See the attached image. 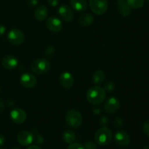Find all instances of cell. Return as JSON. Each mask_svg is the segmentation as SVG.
I'll use <instances>...</instances> for the list:
<instances>
[{
    "label": "cell",
    "instance_id": "obj_1",
    "mask_svg": "<svg viewBox=\"0 0 149 149\" xmlns=\"http://www.w3.org/2000/svg\"><path fill=\"white\" fill-rule=\"evenodd\" d=\"M106 97V90L99 86H94L89 89L86 94L87 100L93 105H99L103 103Z\"/></svg>",
    "mask_w": 149,
    "mask_h": 149
},
{
    "label": "cell",
    "instance_id": "obj_5",
    "mask_svg": "<svg viewBox=\"0 0 149 149\" xmlns=\"http://www.w3.org/2000/svg\"><path fill=\"white\" fill-rule=\"evenodd\" d=\"M89 5L92 11L96 15H103L108 10L107 0H89Z\"/></svg>",
    "mask_w": 149,
    "mask_h": 149
},
{
    "label": "cell",
    "instance_id": "obj_23",
    "mask_svg": "<svg viewBox=\"0 0 149 149\" xmlns=\"http://www.w3.org/2000/svg\"><path fill=\"white\" fill-rule=\"evenodd\" d=\"M33 142L36 143V144H42L44 142L43 137L41 135V134L38 133V132H34L33 133Z\"/></svg>",
    "mask_w": 149,
    "mask_h": 149
},
{
    "label": "cell",
    "instance_id": "obj_31",
    "mask_svg": "<svg viewBox=\"0 0 149 149\" xmlns=\"http://www.w3.org/2000/svg\"><path fill=\"white\" fill-rule=\"evenodd\" d=\"M4 108H5V105H4V101L2 100V99L0 98V113L4 110Z\"/></svg>",
    "mask_w": 149,
    "mask_h": 149
},
{
    "label": "cell",
    "instance_id": "obj_21",
    "mask_svg": "<svg viewBox=\"0 0 149 149\" xmlns=\"http://www.w3.org/2000/svg\"><path fill=\"white\" fill-rule=\"evenodd\" d=\"M62 138L64 142L66 143L71 144L74 143V141H75V133L72 130H65L63 132Z\"/></svg>",
    "mask_w": 149,
    "mask_h": 149
},
{
    "label": "cell",
    "instance_id": "obj_28",
    "mask_svg": "<svg viewBox=\"0 0 149 149\" xmlns=\"http://www.w3.org/2000/svg\"><path fill=\"white\" fill-rule=\"evenodd\" d=\"M48 3L52 7H57L59 4V0H48Z\"/></svg>",
    "mask_w": 149,
    "mask_h": 149
},
{
    "label": "cell",
    "instance_id": "obj_22",
    "mask_svg": "<svg viewBox=\"0 0 149 149\" xmlns=\"http://www.w3.org/2000/svg\"><path fill=\"white\" fill-rule=\"evenodd\" d=\"M127 3L131 9H139L143 7L144 0H127Z\"/></svg>",
    "mask_w": 149,
    "mask_h": 149
},
{
    "label": "cell",
    "instance_id": "obj_25",
    "mask_svg": "<svg viewBox=\"0 0 149 149\" xmlns=\"http://www.w3.org/2000/svg\"><path fill=\"white\" fill-rule=\"evenodd\" d=\"M142 129L144 134H145L146 136L149 137V119L145 121V122H144L143 125Z\"/></svg>",
    "mask_w": 149,
    "mask_h": 149
},
{
    "label": "cell",
    "instance_id": "obj_3",
    "mask_svg": "<svg viewBox=\"0 0 149 149\" xmlns=\"http://www.w3.org/2000/svg\"><path fill=\"white\" fill-rule=\"evenodd\" d=\"M51 69V63L45 58H39L31 64V70L36 74H45L49 72Z\"/></svg>",
    "mask_w": 149,
    "mask_h": 149
},
{
    "label": "cell",
    "instance_id": "obj_36",
    "mask_svg": "<svg viewBox=\"0 0 149 149\" xmlns=\"http://www.w3.org/2000/svg\"><path fill=\"white\" fill-rule=\"evenodd\" d=\"M147 1H148V2H149V0H147Z\"/></svg>",
    "mask_w": 149,
    "mask_h": 149
},
{
    "label": "cell",
    "instance_id": "obj_20",
    "mask_svg": "<svg viewBox=\"0 0 149 149\" xmlns=\"http://www.w3.org/2000/svg\"><path fill=\"white\" fill-rule=\"evenodd\" d=\"M92 79L95 84H101L106 79V74L102 70H97L93 73Z\"/></svg>",
    "mask_w": 149,
    "mask_h": 149
},
{
    "label": "cell",
    "instance_id": "obj_30",
    "mask_svg": "<svg viewBox=\"0 0 149 149\" xmlns=\"http://www.w3.org/2000/svg\"><path fill=\"white\" fill-rule=\"evenodd\" d=\"M6 32V28L5 26H3V25L0 24V36H2Z\"/></svg>",
    "mask_w": 149,
    "mask_h": 149
},
{
    "label": "cell",
    "instance_id": "obj_2",
    "mask_svg": "<svg viewBox=\"0 0 149 149\" xmlns=\"http://www.w3.org/2000/svg\"><path fill=\"white\" fill-rule=\"evenodd\" d=\"M113 138L112 131L106 127H103L97 130L95 134V142L100 146H107L111 142Z\"/></svg>",
    "mask_w": 149,
    "mask_h": 149
},
{
    "label": "cell",
    "instance_id": "obj_27",
    "mask_svg": "<svg viewBox=\"0 0 149 149\" xmlns=\"http://www.w3.org/2000/svg\"><path fill=\"white\" fill-rule=\"evenodd\" d=\"M105 86H106V88H105L104 90H107V91L111 92V91H112L113 89H114V86H113V84H112L111 82L106 83V85H105Z\"/></svg>",
    "mask_w": 149,
    "mask_h": 149
},
{
    "label": "cell",
    "instance_id": "obj_4",
    "mask_svg": "<svg viewBox=\"0 0 149 149\" xmlns=\"http://www.w3.org/2000/svg\"><path fill=\"white\" fill-rule=\"evenodd\" d=\"M65 122L71 128L79 127L82 124V116L81 113L76 109H70L65 113Z\"/></svg>",
    "mask_w": 149,
    "mask_h": 149
},
{
    "label": "cell",
    "instance_id": "obj_10",
    "mask_svg": "<svg viewBox=\"0 0 149 149\" xmlns=\"http://www.w3.org/2000/svg\"><path fill=\"white\" fill-rule=\"evenodd\" d=\"M46 25L47 29L53 33L60 32L63 29V23L61 20L55 16L49 17L47 20Z\"/></svg>",
    "mask_w": 149,
    "mask_h": 149
},
{
    "label": "cell",
    "instance_id": "obj_9",
    "mask_svg": "<svg viewBox=\"0 0 149 149\" xmlns=\"http://www.w3.org/2000/svg\"><path fill=\"white\" fill-rule=\"evenodd\" d=\"M10 116L11 120L16 124H23L27 118L26 111L20 108L13 109L10 112Z\"/></svg>",
    "mask_w": 149,
    "mask_h": 149
},
{
    "label": "cell",
    "instance_id": "obj_7",
    "mask_svg": "<svg viewBox=\"0 0 149 149\" xmlns=\"http://www.w3.org/2000/svg\"><path fill=\"white\" fill-rule=\"evenodd\" d=\"M120 109V102L116 97H110L104 104V110L108 113H115Z\"/></svg>",
    "mask_w": 149,
    "mask_h": 149
},
{
    "label": "cell",
    "instance_id": "obj_24",
    "mask_svg": "<svg viewBox=\"0 0 149 149\" xmlns=\"http://www.w3.org/2000/svg\"><path fill=\"white\" fill-rule=\"evenodd\" d=\"M84 149H97V146L93 141H87L84 143Z\"/></svg>",
    "mask_w": 149,
    "mask_h": 149
},
{
    "label": "cell",
    "instance_id": "obj_6",
    "mask_svg": "<svg viewBox=\"0 0 149 149\" xmlns=\"http://www.w3.org/2000/svg\"><path fill=\"white\" fill-rule=\"evenodd\" d=\"M7 39L12 45H20L24 42L25 35L22 31L17 29H13L9 31Z\"/></svg>",
    "mask_w": 149,
    "mask_h": 149
},
{
    "label": "cell",
    "instance_id": "obj_37",
    "mask_svg": "<svg viewBox=\"0 0 149 149\" xmlns=\"http://www.w3.org/2000/svg\"><path fill=\"white\" fill-rule=\"evenodd\" d=\"M0 149H2V148H0Z\"/></svg>",
    "mask_w": 149,
    "mask_h": 149
},
{
    "label": "cell",
    "instance_id": "obj_13",
    "mask_svg": "<svg viewBox=\"0 0 149 149\" xmlns=\"http://www.w3.org/2000/svg\"><path fill=\"white\" fill-rule=\"evenodd\" d=\"M60 83L61 85L65 89H70L74 86V77L70 72L65 71L62 73L60 76Z\"/></svg>",
    "mask_w": 149,
    "mask_h": 149
},
{
    "label": "cell",
    "instance_id": "obj_33",
    "mask_svg": "<svg viewBox=\"0 0 149 149\" xmlns=\"http://www.w3.org/2000/svg\"><path fill=\"white\" fill-rule=\"evenodd\" d=\"M27 149H42V148H41L39 146H38L32 145V146H30L29 147H28Z\"/></svg>",
    "mask_w": 149,
    "mask_h": 149
},
{
    "label": "cell",
    "instance_id": "obj_11",
    "mask_svg": "<svg viewBox=\"0 0 149 149\" xmlns=\"http://www.w3.org/2000/svg\"><path fill=\"white\" fill-rule=\"evenodd\" d=\"M114 141L119 146L125 147L130 143V138L127 132L124 130H119L115 134Z\"/></svg>",
    "mask_w": 149,
    "mask_h": 149
},
{
    "label": "cell",
    "instance_id": "obj_16",
    "mask_svg": "<svg viewBox=\"0 0 149 149\" xmlns=\"http://www.w3.org/2000/svg\"><path fill=\"white\" fill-rule=\"evenodd\" d=\"M48 10L45 6L39 5L34 11V17L38 21H43L47 17Z\"/></svg>",
    "mask_w": 149,
    "mask_h": 149
},
{
    "label": "cell",
    "instance_id": "obj_29",
    "mask_svg": "<svg viewBox=\"0 0 149 149\" xmlns=\"http://www.w3.org/2000/svg\"><path fill=\"white\" fill-rule=\"evenodd\" d=\"M38 2H39L38 0H28L27 1L28 4L30 7H35V6H36L38 4Z\"/></svg>",
    "mask_w": 149,
    "mask_h": 149
},
{
    "label": "cell",
    "instance_id": "obj_35",
    "mask_svg": "<svg viewBox=\"0 0 149 149\" xmlns=\"http://www.w3.org/2000/svg\"><path fill=\"white\" fill-rule=\"evenodd\" d=\"M11 149H20V148H16V147H13V148H12Z\"/></svg>",
    "mask_w": 149,
    "mask_h": 149
},
{
    "label": "cell",
    "instance_id": "obj_26",
    "mask_svg": "<svg viewBox=\"0 0 149 149\" xmlns=\"http://www.w3.org/2000/svg\"><path fill=\"white\" fill-rule=\"evenodd\" d=\"M67 149H84V146L78 143H72L68 146Z\"/></svg>",
    "mask_w": 149,
    "mask_h": 149
},
{
    "label": "cell",
    "instance_id": "obj_8",
    "mask_svg": "<svg viewBox=\"0 0 149 149\" xmlns=\"http://www.w3.org/2000/svg\"><path fill=\"white\" fill-rule=\"evenodd\" d=\"M20 81L22 86L28 89L33 88L37 83V80L35 76L31 73H24L22 74L20 76Z\"/></svg>",
    "mask_w": 149,
    "mask_h": 149
},
{
    "label": "cell",
    "instance_id": "obj_18",
    "mask_svg": "<svg viewBox=\"0 0 149 149\" xmlns=\"http://www.w3.org/2000/svg\"><path fill=\"white\" fill-rule=\"evenodd\" d=\"M70 4L73 9L77 12H84L87 8L86 0H71Z\"/></svg>",
    "mask_w": 149,
    "mask_h": 149
},
{
    "label": "cell",
    "instance_id": "obj_19",
    "mask_svg": "<svg viewBox=\"0 0 149 149\" xmlns=\"http://www.w3.org/2000/svg\"><path fill=\"white\" fill-rule=\"evenodd\" d=\"M93 22H94V17L90 13H84V14L81 15L79 19V24L84 27L90 26L91 24H93Z\"/></svg>",
    "mask_w": 149,
    "mask_h": 149
},
{
    "label": "cell",
    "instance_id": "obj_14",
    "mask_svg": "<svg viewBox=\"0 0 149 149\" xmlns=\"http://www.w3.org/2000/svg\"><path fill=\"white\" fill-rule=\"evenodd\" d=\"M58 14L61 16L63 20L65 22L72 21L74 17V12L68 6L65 4H63L58 9Z\"/></svg>",
    "mask_w": 149,
    "mask_h": 149
},
{
    "label": "cell",
    "instance_id": "obj_32",
    "mask_svg": "<svg viewBox=\"0 0 149 149\" xmlns=\"http://www.w3.org/2000/svg\"><path fill=\"white\" fill-rule=\"evenodd\" d=\"M4 143H5V138L2 134H0V146H4Z\"/></svg>",
    "mask_w": 149,
    "mask_h": 149
},
{
    "label": "cell",
    "instance_id": "obj_15",
    "mask_svg": "<svg viewBox=\"0 0 149 149\" xmlns=\"http://www.w3.org/2000/svg\"><path fill=\"white\" fill-rule=\"evenodd\" d=\"M1 65L6 69L13 70L17 68L18 61L13 55H6L1 60Z\"/></svg>",
    "mask_w": 149,
    "mask_h": 149
},
{
    "label": "cell",
    "instance_id": "obj_34",
    "mask_svg": "<svg viewBox=\"0 0 149 149\" xmlns=\"http://www.w3.org/2000/svg\"><path fill=\"white\" fill-rule=\"evenodd\" d=\"M143 149H149V146H145Z\"/></svg>",
    "mask_w": 149,
    "mask_h": 149
},
{
    "label": "cell",
    "instance_id": "obj_17",
    "mask_svg": "<svg viewBox=\"0 0 149 149\" xmlns=\"http://www.w3.org/2000/svg\"><path fill=\"white\" fill-rule=\"evenodd\" d=\"M117 9L119 13L123 17H127L131 13V8L127 4V1L124 0H119L117 2Z\"/></svg>",
    "mask_w": 149,
    "mask_h": 149
},
{
    "label": "cell",
    "instance_id": "obj_12",
    "mask_svg": "<svg viewBox=\"0 0 149 149\" xmlns=\"http://www.w3.org/2000/svg\"><path fill=\"white\" fill-rule=\"evenodd\" d=\"M17 142L23 146H29L33 142V135L30 131L23 130L19 132L17 136Z\"/></svg>",
    "mask_w": 149,
    "mask_h": 149
}]
</instances>
